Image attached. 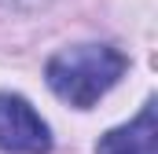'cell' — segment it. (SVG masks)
<instances>
[{"label": "cell", "instance_id": "7a4b0ae2", "mask_svg": "<svg viewBox=\"0 0 158 154\" xmlns=\"http://www.w3.org/2000/svg\"><path fill=\"white\" fill-rule=\"evenodd\" d=\"M0 151L7 154H48L52 128L33 110L30 99L15 92H0Z\"/></svg>", "mask_w": 158, "mask_h": 154}, {"label": "cell", "instance_id": "277c9868", "mask_svg": "<svg viewBox=\"0 0 158 154\" xmlns=\"http://www.w3.org/2000/svg\"><path fill=\"white\" fill-rule=\"evenodd\" d=\"M48 4H55V0H0V7H7V11H44Z\"/></svg>", "mask_w": 158, "mask_h": 154}, {"label": "cell", "instance_id": "3957f363", "mask_svg": "<svg viewBox=\"0 0 158 154\" xmlns=\"http://www.w3.org/2000/svg\"><path fill=\"white\" fill-rule=\"evenodd\" d=\"M96 154H158V121H155V99L140 107V114L118 128L103 132Z\"/></svg>", "mask_w": 158, "mask_h": 154}, {"label": "cell", "instance_id": "6da1fadb", "mask_svg": "<svg viewBox=\"0 0 158 154\" xmlns=\"http://www.w3.org/2000/svg\"><path fill=\"white\" fill-rule=\"evenodd\" d=\"M125 70H129V59H125L121 48L99 44V40H85V44L59 48L44 66V81L74 110H92L125 77Z\"/></svg>", "mask_w": 158, "mask_h": 154}]
</instances>
